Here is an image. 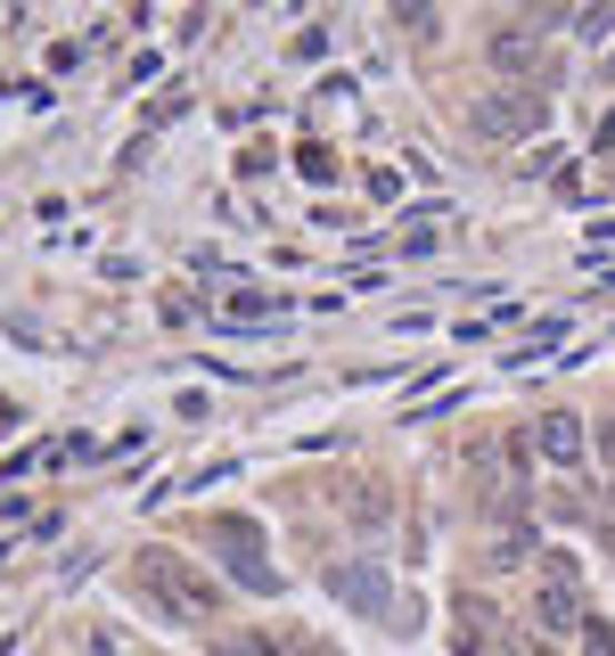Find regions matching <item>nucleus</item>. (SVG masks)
<instances>
[{"mask_svg": "<svg viewBox=\"0 0 615 656\" xmlns=\"http://www.w3.org/2000/svg\"><path fill=\"white\" fill-rule=\"evenodd\" d=\"M214 549H222V566H230L246 591H280V575H271V558H263V534H254V517H214Z\"/></svg>", "mask_w": 615, "mask_h": 656, "instance_id": "nucleus-1", "label": "nucleus"}, {"mask_svg": "<svg viewBox=\"0 0 615 656\" xmlns=\"http://www.w3.org/2000/svg\"><path fill=\"white\" fill-rule=\"evenodd\" d=\"M468 132H476V140H525V132H542V99H525V91H484L476 108H468Z\"/></svg>", "mask_w": 615, "mask_h": 656, "instance_id": "nucleus-2", "label": "nucleus"}, {"mask_svg": "<svg viewBox=\"0 0 615 656\" xmlns=\"http://www.w3.org/2000/svg\"><path fill=\"white\" fill-rule=\"evenodd\" d=\"M394 525V501H386V484H353V534H386Z\"/></svg>", "mask_w": 615, "mask_h": 656, "instance_id": "nucleus-4", "label": "nucleus"}, {"mask_svg": "<svg viewBox=\"0 0 615 656\" xmlns=\"http://www.w3.org/2000/svg\"><path fill=\"white\" fill-rule=\"evenodd\" d=\"M525 58H534V41H525V33H501V41H493V67H501V74H517Z\"/></svg>", "mask_w": 615, "mask_h": 656, "instance_id": "nucleus-6", "label": "nucleus"}, {"mask_svg": "<svg viewBox=\"0 0 615 656\" xmlns=\"http://www.w3.org/2000/svg\"><path fill=\"white\" fill-rule=\"evenodd\" d=\"M542 452L558 460V468H575V460H583V418L550 411V418H542Z\"/></svg>", "mask_w": 615, "mask_h": 656, "instance_id": "nucleus-5", "label": "nucleus"}, {"mask_svg": "<svg viewBox=\"0 0 615 656\" xmlns=\"http://www.w3.org/2000/svg\"><path fill=\"white\" fill-rule=\"evenodd\" d=\"M607 452H615V427H607Z\"/></svg>", "mask_w": 615, "mask_h": 656, "instance_id": "nucleus-7", "label": "nucleus"}, {"mask_svg": "<svg viewBox=\"0 0 615 656\" xmlns=\"http://www.w3.org/2000/svg\"><path fill=\"white\" fill-rule=\"evenodd\" d=\"M329 591L353 607V616H370V624H411V607H394V599H386L394 583L377 575V566H329Z\"/></svg>", "mask_w": 615, "mask_h": 656, "instance_id": "nucleus-3", "label": "nucleus"}]
</instances>
